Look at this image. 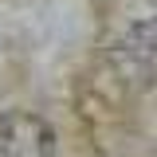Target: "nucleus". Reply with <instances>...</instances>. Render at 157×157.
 <instances>
[{
  "label": "nucleus",
  "mask_w": 157,
  "mask_h": 157,
  "mask_svg": "<svg viewBox=\"0 0 157 157\" xmlns=\"http://www.w3.org/2000/svg\"><path fill=\"white\" fill-rule=\"evenodd\" d=\"M114 63L134 86H153L157 82V16L134 24L126 36L118 39Z\"/></svg>",
  "instance_id": "f257e3e1"
},
{
  "label": "nucleus",
  "mask_w": 157,
  "mask_h": 157,
  "mask_svg": "<svg viewBox=\"0 0 157 157\" xmlns=\"http://www.w3.org/2000/svg\"><path fill=\"white\" fill-rule=\"evenodd\" d=\"M0 157H55V130L36 114H4Z\"/></svg>",
  "instance_id": "f03ea898"
}]
</instances>
